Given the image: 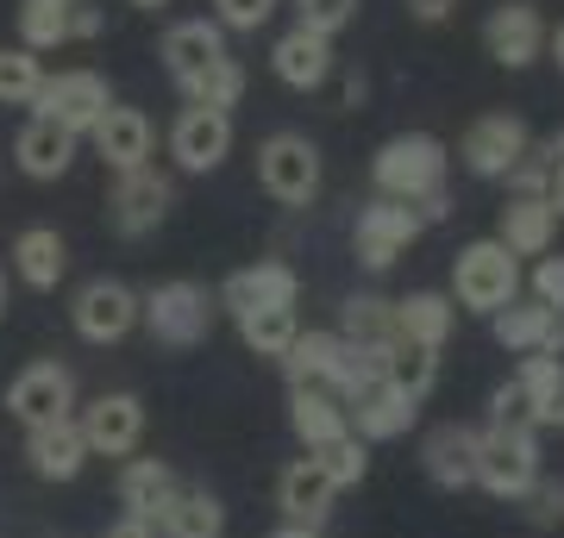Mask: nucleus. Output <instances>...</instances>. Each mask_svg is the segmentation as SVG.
<instances>
[{
	"instance_id": "1",
	"label": "nucleus",
	"mask_w": 564,
	"mask_h": 538,
	"mask_svg": "<svg viewBox=\"0 0 564 538\" xmlns=\"http://www.w3.org/2000/svg\"><path fill=\"white\" fill-rule=\"evenodd\" d=\"M445 169H452V157H445V144L433 139V132H395V139L377 144V157H370V182H377V195L402 200V207L440 195Z\"/></svg>"
},
{
	"instance_id": "2",
	"label": "nucleus",
	"mask_w": 564,
	"mask_h": 538,
	"mask_svg": "<svg viewBox=\"0 0 564 538\" xmlns=\"http://www.w3.org/2000/svg\"><path fill=\"white\" fill-rule=\"evenodd\" d=\"M521 288H527L521 257H508L496 239L464 244L458 257H452V307H458V314L496 319L508 300H521Z\"/></svg>"
},
{
	"instance_id": "3",
	"label": "nucleus",
	"mask_w": 564,
	"mask_h": 538,
	"mask_svg": "<svg viewBox=\"0 0 564 538\" xmlns=\"http://www.w3.org/2000/svg\"><path fill=\"white\" fill-rule=\"evenodd\" d=\"M540 432L533 426H477V488L496 501H527L540 482Z\"/></svg>"
},
{
	"instance_id": "4",
	"label": "nucleus",
	"mask_w": 564,
	"mask_h": 538,
	"mask_svg": "<svg viewBox=\"0 0 564 538\" xmlns=\"http://www.w3.org/2000/svg\"><path fill=\"white\" fill-rule=\"evenodd\" d=\"M321 182H326V163H321V144L307 132H270L258 144V188L276 207H314Z\"/></svg>"
},
{
	"instance_id": "5",
	"label": "nucleus",
	"mask_w": 564,
	"mask_h": 538,
	"mask_svg": "<svg viewBox=\"0 0 564 538\" xmlns=\"http://www.w3.org/2000/svg\"><path fill=\"white\" fill-rule=\"evenodd\" d=\"M139 326L158 344H170V351H195L214 332V300H207L202 282H188V276L158 282L151 295H139Z\"/></svg>"
},
{
	"instance_id": "6",
	"label": "nucleus",
	"mask_w": 564,
	"mask_h": 538,
	"mask_svg": "<svg viewBox=\"0 0 564 538\" xmlns=\"http://www.w3.org/2000/svg\"><path fill=\"white\" fill-rule=\"evenodd\" d=\"M76 370L57 358H39L25 363L20 376L7 382V414L20 419L25 432H39V426H57V419H76Z\"/></svg>"
},
{
	"instance_id": "7",
	"label": "nucleus",
	"mask_w": 564,
	"mask_h": 538,
	"mask_svg": "<svg viewBox=\"0 0 564 538\" xmlns=\"http://www.w3.org/2000/svg\"><path fill=\"white\" fill-rule=\"evenodd\" d=\"M69 326H76L82 344H126L132 332H139V295L126 288L120 276H95L82 282L76 300H69Z\"/></svg>"
},
{
	"instance_id": "8",
	"label": "nucleus",
	"mask_w": 564,
	"mask_h": 538,
	"mask_svg": "<svg viewBox=\"0 0 564 538\" xmlns=\"http://www.w3.org/2000/svg\"><path fill=\"white\" fill-rule=\"evenodd\" d=\"M426 226L414 207H402V200H364L358 226H351V251H358V263L370 270V276H383V270H395V257H408L414 251V239H421Z\"/></svg>"
},
{
	"instance_id": "9",
	"label": "nucleus",
	"mask_w": 564,
	"mask_h": 538,
	"mask_svg": "<svg viewBox=\"0 0 564 538\" xmlns=\"http://www.w3.org/2000/svg\"><path fill=\"white\" fill-rule=\"evenodd\" d=\"M527 151H533V132H527L521 113H484V120L464 125L458 139V163L477 182H508Z\"/></svg>"
},
{
	"instance_id": "10",
	"label": "nucleus",
	"mask_w": 564,
	"mask_h": 538,
	"mask_svg": "<svg viewBox=\"0 0 564 538\" xmlns=\"http://www.w3.org/2000/svg\"><path fill=\"white\" fill-rule=\"evenodd\" d=\"M170 207H176V182L163 176L158 163H144V169L113 176L107 220H113V232H120V239H151V232L170 220Z\"/></svg>"
},
{
	"instance_id": "11",
	"label": "nucleus",
	"mask_w": 564,
	"mask_h": 538,
	"mask_svg": "<svg viewBox=\"0 0 564 538\" xmlns=\"http://www.w3.org/2000/svg\"><path fill=\"white\" fill-rule=\"evenodd\" d=\"M82 444L88 458H139L144 444V400L132 388H113V395H95L88 407H76Z\"/></svg>"
},
{
	"instance_id": "12",
	"label": "nucleus",
	"mask_w": 564,
	"mask_h": 538,
	"mask_svg": "<svg viewBox=\"0 0 564 538\" xmlns=\"http://www.w3.org/2000/svg\"><path fill=\"white\" fill-rule=\"evenodd\" d=\"M32 107H39L44 120L69 125L76 139H88V132H95V120L113 107V88H107L101 69H57V76H44V88H39V100H32Z\"/></svg>"
},
{
	"instance_id": "13",
	"label": "nucleus",
	"mask_w": 564,
	"mask_h": 538,
	"mask_svg": "<svg viewBox=\"0 0 564 538\" xmlns=\"http://www.w3.org/2000/svg\"><path fill=\"white\" fill-rule=\"evenodd\" d=\"M170 157H176L182 176H214V169L232 157V113L182 107L176 125H170Z\"/></svg>"
},
{
	"instance_id": "14",
	"label": "nucleus",
	"mask_w": 564,
	"mask_h": 538,
	"mask_svg": "<svg viewBox=\"0 0 564 538\" xmlns=\"http://www.w3.org/2000/svg\"><path fill=\"white\" fill-rule=\"evenodd\" d=\"M545 13L533 7V0H508V7H496L484 20V51L502 69H527V63H540L545 57Z\"/></svg>"
},
{
	"instance_id": "15",
	"label": "nucleus",
	"mask_w": 564,
	"mask_h": 538,
	"mask_svg": "<svg viewBox=\"0 0 564 538\" xmlns=\"http://www.w3.org/2000/svg\"><path fill=\"white\" fill-rule=\"evenodd\" d=\"M345 419H351V432H358L364 444H389V439H402L408 426L421 419V400L402 395L389 376H377L370 388H358V395L345 400Z\"/></svg>"
},
{
	"instance_id": "16",
	"label": "nucleus",
	"mask_w": 564,
	"mask_h": 538,
	"mask_svg": "<svg viewBox=\"0 0 564 538\" xmlns=\"http://www.w3.org/2000/svg\"><path fill=\"white\" fill-rule=\"evenodd\" d=\"M489 332L514 358H533V351L564 358V307H545V300H508L502 314L489 319Z\"/></svg>"
},
{
	"instance_id": "17",
	"label": "nucleus",
	"mask_w": 564,
	"mask_h": 538,
	"mask_svg": "<svg viewBox=\"0 0 564 538\" xmlns=\"http://www.w3.org/2000/svg\"><path fill=\"white\" fill-rule=\"evenodd\" d=\"M158 57H163V69H170V81L188 95V88H195L220 57H232V51H226V32L214 20H176L170 32H163Z\"/></svg>"
},
{
	"instance_id": "18",
	"label": "nucleus",
	"mask_w": 564,
	"mask_h": 538,
	"mask_svg": "<svg viewBox=\"0 0 564 538\" xmlns=\"http://www.w3.org/2000/svg\"><path fill=\"white\" fill-rule=\"evenodd\" d=\"M270 69H276L282 88L314 95V88H326V81H333V69H339V51H333V39H321V32L289 25V32L270 44Z\"/></svg>"
},
{
	"instance_id": "19",
	"label": "nucleus",
	"mask_w": 564,
	"mask_h": 538,
	"mask_svg": "<svg viewBox=\"0 0 564 538\" xmlns=\"http://www.w3.org/2000/svg\"><path fill=\"white\" fill-rule=\"evenodd\" d=\"M88 144H95V157H101L113 176H126V169H144V163H151L158 132H151V120H144L139 107H120V100H113L101 120H95Z\"/></svg>"
},
{
	"instance_id": "20",
	"label": "nucleus",
	"mask_w": 564,
	"mask_h": 538,
	"mask_svg": "<svg viewBox=\"0 0 564 538\" xmlns=\"http://www.w3.org/2000/svg\"><path fill=\"white\" fill-rule=\"evenodd\" d=\"M421 470L433 476V488L458 495V488H477V426H458L445 419L421 439Z\"/></svg>"
},
{
	"instance_id": "21",
	"label": "nucleus",
	"mask_w": 564,
	"mask_h": 538,
	"mask_svg": "<svg viewBox=\"0 0 564 538\" xmlns=\"http://www.w3.org/2000/svg\"><path fill=\"white\" fill-rule=\"evenodd\" d=\"M82 139L69 132V125L44 120V113H32V120L20 125V139H13V163H20L32 182H63L69 176V163H76Z\"/></svg>"
},
{
	"instance_id": "22",
	"label": "nucleus",
	"mask_w": 564,
	"mask_h": 538,
	"mask_svg": "<svg viewBox=\"0 0 564 538\" xmlns=\"http://www.w3.org/2000/svg\"><path fill=\"white\" fill-rule=\"evenodd\" d=\"M302 300V276L289 270V263L263 257V263H245L232 276L220 282V307L226 314H239V307H295Z\"/></svg>"
},
{
	"instance_id": "23",
	"label": "nucleus",
	"mask_w": 564,
	"mask_h": 538,
	"mask_svg": "<svg viewBox=\"0 0 564 538\" xmlns=\"http://www.w3.org/2000/svg\"><path fill=\"white\" fill-rule=\"evenodd\" d=\"M182 482L176 470L163 458H126L120 463V482H113V495H120L126 514L120 519H139V526H158V514L170 507V495H176Z\"/></svg>"
},
{
	"instance_id": "24",
	"label": "nucleus",
	"mask_w": 564,
	"mask_h": 538,
	"mask_svg": "<svg viewBox=\"0 0 564 538\" xmlns=\"http://www.w3.org/2000/svg\"><path fill=\"white\" fill-rule=\"evenodd\" d=\"M25 463L39 482H76L88 470V444H82L76 419H57V426H39L25 432Z\"/></svg>"
},
{
	"instance_id": "25",
	"label": "nucleus",
	"mask_w": 564,
	"mask_h": 538,
	"mask_svg": "<svg viewBox=\"0 0 564 538\" xmlns=\"http://www.w3.org/2000/svg\"><path fill=\"white\" fill-rule=\"evenodd\" d=\"M333 476L321 470V458H295L289 470L276 476V507L282 519H295V526H321L326 514H333Z\"/></svg>"
},
{
	"instance_id": "26",
	"label": "nucleus",
	"mask_w": 564,
	"mask_h": 538,
	"mask_svg": "<svg viewBox=\"0 0 564 538\" xmlns=\"http://www.w3.org/2000/svg\"><path fill=\"white\" fill-rule=\"evenodd\" d=\"M151 532L158 538H226V501L214 488H202V482H182Z\"/></svg>"
},
{
	"instance_id": "27",
	"label": "nucleus",
	"mask_w": 564,
	"mask_h": 538,
	"mask_svg": "<svg viewBox=\"0 0 564 538\" xmlns=\"http://www.w3.org/2000/svg\"><path fill=\"white\" fill-rule=\"evenodd\" d=\"M452 326H458V307H452V295H440V288H414V295L395 300V339L402 344L445 351Z\"/></svg>"
},
{
	"instance_id": "28",
	"label": "nucleus",
	"mask_w": 564,
	"mask_h": 538,
	"mask_svg": "<svg viewBox=\"0 0 564 538\" xmlns=\"http://www.w3.org/2000/svg\"><path fill=\"white\" fill-rule=\"evenodd\" d=\"M558 239V213H552V200H514L508 195L502 220H496V244H502L508 257H545Z\"/></svg>"
},
{
	"instance_id": "29",
	"label": "nucleus",
	"mask_w": 564,
	"mask_h": 538,
	"mask_svg": "<svg viewBox=\"0 0 564 538\" xmlns=\"http://www.w3.org/2000/svg\"><path fill=\"white\" fill-rule=\"evenodd\" d=\"M514 388H521V407H527V426L533 432H545V426L564 419V358H545V351L521 358Z\"/></svg>"
},
{
	"instance_id": "30",
	"label": "nucleus",
	"mask_w": 564,
	"mask_h": 538,
	"mask_svg": "<svg viewBox=\"0 0 564 538\" xmlns=\"http://www.w3.org/2000/svg\"><path fill=\"white\" fill-rule=\"evenodd\" d=\"M13 270H20L25 288L51 295V288L69 276V244H63L57 226H25L20 239H13Z\"/></svg>"
},
{
	"instance_id": "31",
	"label": "nucleus",
	"mask_w": 564,
	"mask_h": 538,
	"mask_svg": "<svg viewBox=\"0 0 564 538\" xmlns=\"http://www.w3.org/2000/svg\"><path fill=\"white\" fill-rule=\"evenodd\" d=\"M289 426H295L302 451H326V444H339L351 432L339 395H326V388H289Z\"/></svg>"
},
{
	"instance_id": "32",
	"label": "nucleus",
	"mask_w": 564,
	"mask_h": 538,
	"mask_svg": "<svg viewBox=\"0 0 564 538\" xmlns=\"http://www.w3.org/2000/svg\"><path fill=\"white\" fill-rule=\"evenodd\" d=\"M345 358V339L339 332H321V326H307V332H295V344L282 351V376H289V388H326L333 382V370H339Z\"/></svg>"
},
{
	"instance_id": "33",
	"label": "nucleus",
	"mask_w": 564,
	"mask_h": 538,
	"mask_svg": "<svg viewBox=\"0 0 564 538\" xmlns=\"http://www.w3.org/2000/svg\"><path fill=\"white\" fill-rule=\"evenodd\" d=\"M232 326H239L245 351H258V358H282V351L295 344V332H302L295 307H239Z\"/></svg>"
},
{
	"instance_id": "34",
	"label": "nucleus",
	"mask_w": 564,
	"mask_h": 538,
	"mask_svg": "<svg viewBox=\"0 0 564 538\" xmlns=\"http://www.w3.org/2000/svg\"><path fill=\"white\" fill-rule=\"evenodd\" d=\"M339 339L345 344H364V351H377V344L395 339V300L383 295H351L339 307Z\"/></svg>"
},
{
	"instance_id": "35",
	"label": "nucleus",
	"mask_w": 564,
	"mask_h": 538,
	"mask_svg": "<svg viewBox=\"0 0 564 538\" xmlns=\"http://www.w3.org/2000/svg\"><path fill=\"white\" fill-rule=\"evenodd\" d=\"M82 0H20V44L32 57L44 51H63L69 44V13H76Z\"/></svg>"
},
{
	"instance_id": "36",
	"label": "nucleus",
	"mask_w": 564,
	"mask_h": 538,
	"mask_svg": "<svg viewBox=\"0 0 564 538\" xmlns=\"http://www.w3.org/2000/svg\"><path fill=\"white\" fill-rule=\"evenodd\" d=\"M389 382H395L402 395L426 400V395H433V382H440V351H426V344H402V339H389Z\"/></svg>"
},
{
	"instance_id": "37",
	"label": "nucleus",
	"mask_w": 564,
	"mask_h": 538,
	"mask_svg": "<svg viewBox=\"0 0 564 538\" xmlns=\"http://www.w3.org/2000/svg\"><path fill=\"white\" fill-rule=\"evenodd\" d=\"M245 81H251V76H245V63H239V57H220L182 100H188V107H214V113H232V107L245 100Z\"/></svg>"
},
{
	"instance_id": "38",
	"label": "nucleus",
	"mask_w": 564,
	"mask_h": 538,
	"mask_svg": "<svg viewBox=\"0 0 564 538\" xmlns=\"http://www.w3.org/2000/svg\"><path fill=\"white\" fill-rule=\"evenodd\" d=\"M44 88V63L25 51V44H13V51H0V107H32Z\"/></svg>"
},
{
	"instance_id": "39",
	"label": "nucleus",
	"mask_w": 564,
	"mask_h": 538,
	"mask_svg": "<svg viewBox=\"0 0 564 538\" xmlns=\"http://www.w3.org/2000/svg\"><path fill=\"white\" fill-rule=\"evenodd\" d=\"M307 458H321V470L333 476V488H358L370 476V444L358 432H345L339 444H326V451H307Z\"/></svg>"
},
{
	"instance_id": "40",
	"label": "nucleus",
	"mask_w": 564,
	"mask_h": 538,
	"mask_svg": "<svg viewBox=\"0 0 564 538\" xmlns=\"http://www.w3.org/2000/svg\"><path fill=\"white\" fill-rule=\"evenodd\" d=\"M364 0H295V25L302 32H321V39H339L345 25L358 20Z\"/></svg>"
},
{
	"instance_id": "41",
	"label": "nucleus",
	"mask_w": 564,
	"mask_h": 538,
	"mask_svg": "<svg viewBox=\"0 0 564 538\" xmlns=\"http://www.w3.org/2000/svg\"><path fill=\"white\" fill-rule=\"evenodd\" d=\"M282 0H214V25L220 32H263V25L276 20Z\"/></svg>"
},
{
	"instance_id": "42",
	"label": "nucleus",
	"mask_w": 564,
	"mask_h": 538,
	"mask_svg": "<svg viewBox=\"0 0 564 538\" xmlns=\"http://www.w3.org/2000/svg\"><path fill=\"white\" fill-rule=\"evenodd\" d=\"M527 519L533 526H564V482L540 476L533 488H527Z\"/></svg>"
},
{
	"instance_id": "43",
	"label": "nucleus",
	"mask_w": 564,
	"mask_h": 538,
	"mask_svg": "<svg viewBox=\"0 0 564 538\" xmlns=\"http://www.w3.org/2000/svg\"><path fill=\"white\" fill-rule=\"evenodd\" d=\"M545 188H552V169L527 151V157L514 163V176H508V195H514V200H545Z\"/></svg>"
},
{
	"instance_id": "44",
	"label": "nucleus",
	"mask_w": 564,
	"mask_h": 538,
	"mask_svg": "<svg viewBox=\"0 0 564 538\" xmlns=\"http://www.w3.org/2000/svg\"><path fill=\"white\" fill-rule=\"evenodd\" d=\"M533 300H545V307H564V251L552 257H533Z\"/></svg>"
},
{
	"instance_id": "45",
	"label": "nucleus",
	"mask_w": 564,
	"mask_h": 538,
	"mask_svg": "<svg viewBox=\"0 0 564 538\" xmlns=\"http://www.w3.org/2000/svg\"><path fill=\"white\" fill-rule=\"evenodd\" d=\"M82 39H101V7L95 0H82L76 13H69V44H82Z\"/></svg>"
},
{
	"instance_id": "46",
	"label": "nucleus",
	"mask_w": 564,
	"mask_h": 538,
	"mask_svg": "<svg viewBox=\"0 0 564 538\" xmlns=\"http://www.w3.org/2000/svg\"><path fill=\"white\" fill-rule=\"evenodd\" d=\"M414 213H421V226H440V220H452V195H426V200H414Z\"/></svg>"
},
{
	"instance_id": "47",
	"label": "nucleus",
	"mask_w": 564,
	"mask_h": 538,
	"mask_svg": "<svg viewBox=\"0 0 564 538\" xmlns=\"http://www.w3.org/2000/svg\"><path fill=\"white\" fill-rule=\"evenodd\" d=\"M452 7H458V0H408V13H414L421 25H440V20H452Z\"/></svg>"
},
{
	"instance_id": "48",
	"label": "nucleus",
	"mask_w": 564,
	"mask_h": 538,
	"mask_svg": "<svg viewBox=\"0 0 564 538\" xmlns=\"http://www.w3.org/2000/svg\"><path fill=\"white\" fill-rule=\"evenodd\" d=\"M533 157H540L545 169H564V125L552 132V139H540V144H533Z\"/></svg>"
},
{
	"instance_id": "49",
	"label": "nucleus",
	"mask_w": 564,
	"mask_h": 538,
	"mask_svg": "<svg viewBox=\"0 0 564 538\" xmlns=\"http://www.w3.org/2000/svg\"><path fill=\"white\" fill-rule=\"evenodd\" d=\"M345 107H364V100H370V81H364V69H345Z\"/></svg>"
},
{
	"instance_id": "50",
	"label": "nucleus",
	"mask_w": 564,
	"mask_h": 538,
	"mask_svg": "<svg viewBox=\"0 0 564 538\" xmlns=\"http://www.w3.org/2000/svg\"><path fill=\"white\" fill-rule=\"evenodd\" d=\"M101 538H158V532H151V526H139V519H113Z\"/></svg>"
},
{
	"instance_id": "51",
	"label": "nucleus",
	"mask_w": 564,
	"mask_h": 538,
	"mask_svg": "<svg viewBox=\"0 0 564 538\" xmlns=\"http://www.w3.org/2000/svg\"><path fill=\"white\" fill-rule=\"evenodd\" d=\"M270 538H321V526H295V519H282Z\"/></svg>"
},
{
	"instance_id": "52",
	"label": "nucleus",
	"mask_w": 564,
	"mask_h": 538,
	"mask_svg": "<svg viewBox=\"0 0 564 538\" xmlns=\"http://www.w3.org/2000/svg\"><path fill=\"white\" fill-rule=\"evenodd\" d=\"M545 200H552V213L564 220V169H552V188H545Z\"/></svg>"
},
{
	"instance_id": "53",
	"label": "nucleus",
	"mask_w": 564,
	"mask_h": 538,
	"mask_svg": "<svg viewBox=\"0 0 564 538\" xmlns=\"http://www.w3.org/2000/svg\"><path fill=\"white\" fill-rule=\"evenodd\" d=\"M545 51H552V63L564 69V25H558V32H545Z\"/></svg>"
},
{
	"instance_id": "54",
	"label": "nucleus",
	"mask_w": 564,
	"mask_h": 538,
	"mask_svg": "<svg viewBox=\"0 0 564 538\" xmlns=\"http://www.w3.org/2000/svg\"><path fill=\"white\" fill-rule=\"evenodd\" d=\"M126 7H139V13H158V7H170V0H126Z\"/></svg>"
},
{
	"instance_id": "55",
	"label": "nucleus",
	"mask_w": 564,
	"mask_h": 538,
	"mask_svg": "<svg viewBox=\"0 0 564 538\" xmlns=\"http://www.w3.org/2000/svg\"><path fill=\"white\" fill-rule=\"evenodd\" d=\"M0 319H7V270H0Z\"/></svg>"
},
{
	"instance_id": "56",
	"label": "nucleus",
	"mask_w": 564,
	"mask_h": 538,
	"mask_svg": "<svg viewBox=\"0 0 564 538\" xmlns=\"http://www.w3.org/2000/svg\"><path fill=\"white\" fill-rule=\"evenodd\" d=\"M558 426H564V419H558Z\"/></svg>"
}]
</instances>
